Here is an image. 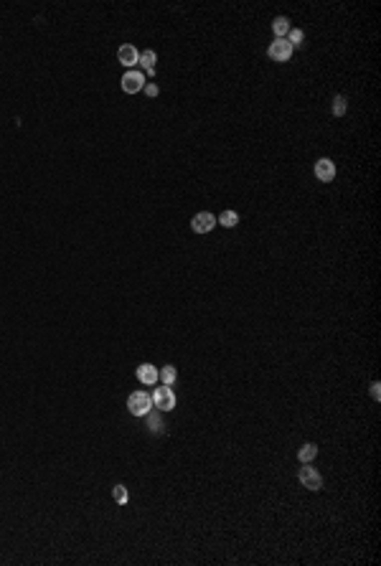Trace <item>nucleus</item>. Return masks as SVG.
<instances>
[{"instance_id": "nucleus-1", "label": "nucleus", "mask_w": 381, "mask_h": 566, "mask_svg": "<svg viewBox=\"0 0 381 566\" xmlns=\"http://www.w3.org/2000/svg\"><path fill=\"white\" fill-rule=\"evenodd\" d=\"M127 409L132 417H147L152 412V396L147 391H132L127 399Z\"/></svg>"}, {"instance_id": "nucleus-2", "label": "nucleus", "mask_w": 381, "mask_h": 566, "mask_svg": "<svg viewBox=\"0 0 381 566\" xmlns=\"http://www.w3.org/2000/svg\"><path fill=\"white\" fill-rule=\"evenodd\" d=\"M152 396V407H155L158 412H173L175 409V394H173V389L170 386H155V391L150 394Z\"/></svg>"}, {"instance_id": "nucleus-3", "label": "nucleus", "mask_w": 381, "mask_h": 566, "mask_svg": "<svg viewBox=\"0 0 381 566\" xmlns=\"http://www.w3.org/2000/svg\"><path fill=\"white\" fill-rule=\"evenodd\" d=\"M297 480L302 482V488H308V490H320V488H323V475H320L315 467H308V465L300 467Z\"/></svg>"}, {"instance_id": "nucleus-4", "label": "nucleus", "mask_w": 381, "mask_h": 566, "mask_svg": "<svg viewBox=\"0 0 381 566\" xmlns=\"http://www.w3.org/2000/svg\"><path fill=\"white\" fill-rule=\"evenodd\" d=\"M120 84H122V92H125V94H137V92L145 89V76H142V71L130 69V71L122 76Z\"/></svg>"}, {"instance_id": "nucleus-5", "label": "nucleus", "mask_w": 381, "mask_h": 566, "mask_svg": "<svg viewBox=\"0 0 381 566\" xmlns=\"http://www.w3.org/2000/svg\"><path fill=\"white\" fill-rule=\"evenodd\" d=\"M267 56H270L272 61H290L292 46L287 44V38H277V41H272L270 49H267Z\"/></svg>"}, {"instance_id": "nucleus-6", "label": "nucleus", "mask_w": 381, "mask_h": 566, "mask_svg": "<svg viewBox=\"0 0 381 566\" xmlns=\"http://www.w3.org/2000/svg\"><path fill=\"white\" fill-rule=\"evenodd\" d=\"M214 226H216V216H214V214H209V211L196 214L194 219H190V229H194L196 234H209Z\"/></svg>"}, {"instance_id": "nucleus-7", "label": "nucleus", "mask_w": 381, "mask_h": 566, "mask_svg": "<svg viewBox=\"0 0 381 566\" xmlns=\"http://www.w3.org/2000/svg\"><path fill=\"white\" fill-rule=\"evenodd\" d=\"M315 178L320 183H330L335 178V163H333L330 157H320L318 163H315Z\"/></svg>"}, {"instance_id": "nucleus-8", "label": "nucleus", "mask_w": 381, "mask_h": 566, "mask_svg": "<svg viewBox=\"0 0 381 566\" xmlns=\"http://www.w3.org/2000/svg\"><path fill=\"white\" fill-rule=\"evenodd\" d=\"M135 376H137V381L145 384V386H155V384H158V368L152 366V363H140L137 371H135Z\"/></svg>"}, {"instance_id": "nucleus-9", "label": "nucleus", "mask_w": 381, "mask_h": 566, "mask_svg": "<svg viewBox=\"0 0 381 566\" xmlns=\"http://www.w3.org/2000/svg\"><path fill=\"white\" fill-rule=\"evenodd\" d=\"M117 59H120V64L122 66H127V69H132L135 64H140V51L132 46V44H125V46H120V51H117Z\"/></svg>"}, {"instance_id": "nucleus-10", "label": "nucleus", "mask_w": 381, "mask_h": 566, "mask_svg": "<svg viewBox=\"0 0 381 566\" xmlns=\"http://www.w3.org/2000/svg\"><path fill=\"white\" fill-rule=\"evenodd\" d=\"M315 455H318V447L313 442H308V444H302V447L297 450V460L305 465V462H310V460H315Z\"/></svg>"}, {"instance_id": "nucleus-11", "label": "nucleus", "mask_w": 381, "mask_h": 566, "mask_svg": "<svg viewBox=\"0 0 381 566\" xmlns=\"http://www.w3.org/2000/svg\"><path fill=\"white\" fill-rule=\"evenodd\" d=\"M272 31H275L277 38H287V33H290V21H287L285 16L275 18V21H272Z\"/></svg>"}, {"instance_id": "nucleus-12", "label": "nucleus", "mask_w": 381, "mask_h": 566, "mask_svg": "<svg viewBox=\"0 0 381 566\" xmlns=\"http://www.w3.org/2000/svg\"><path fill=\"white\" fill-rule=\"evenodd\" d=\"M155 59H158V56H155V51H150V49H147V51H142V56H140V64L145 66L147 76L155 74Z\"/></svg>"}, {"instance_id": "nucleus-13", "label": "nucleus", "mask_w": 381, "mask_h": 566, "mask_svg": "<svg viewBox=\"0 0 381 566\" xmlns=\"http://www.w3.org/2000/svg\"><path fill=\"white\" fill-rule=\"evenodd\" d=\"M175 379H178L175 366H163V371H158V381H163L165 386H173V384H175Z\"/></svg>"}, {"instance_id": "nucleus-14", "label": "nucleus", "mask_w": 381, "mask_h": 566, "mask_svg": "<svg viewBox=\"0 0 381 566\" xmlns=\"http://www.w3.org/2000/svg\"><path fill=\"white\" fill-rule=\"evenodd\" d=\"M219 224L226 226V229H234V226L239 224V214H237V211H224V214L219 216Z\"/></svg>"}, {"instance_id": "nucleus-15", "label": "nucleus", "mask_w": 381, "mask_h": 566, "mask_svg": "<svg viewBox=\"0 0 381 566\" xmlns=\"http://www.w3.org/2000/svg\"><path fill=\"white\" fill-rule=\"evenodd\" d=\"M346 109H348L346 97H343V94H335V97H333V114H335V117H343V114H346Z\"/></svg>"}, {"instance_id": "nucleus-16", "label": "nucleus", "mask_w": 381, "mask_h": 566, "mask_svg": "<svg viewBox=\"0 0 381 566\" xmlns=\"http://www.w3.org/2000/svg\"><path fill=\"white\" fill-rule=\"evenodd\" d=\"M112 495H114V503H120V505H125V503L130 500L125 485H114V488H112Z\"/></svg>"}, {"instance_id": "nucleus-17", "label": "nucleus", "mask_w": 381, "mask_h": 566, "mask_svg": "<svg viewBox=\"0 0 381 566\" xmlns=\"http://www.w3.org/2000/svg\"><path fill=\"white\" fill-rule=\"evenodd\" d=\"M302 36H305V33H302L300 28H290V33H287V44H290L292 49L300 46V44H302Z\"/></svg>"}, {"instance_id": "nucleus-18", "label": "nucleus", "mask_w": 381, "mask_h": 566, "mask_svg": "<svg viewBox=\"0 0 381 566\" xmlns=\"http://www.w3.org/2000/svg\"><path fill=\"white\" fill-rule=\"evenodd\" d=\"M147 424H150V429H152V432H160V429H163V427H160V417H158L155 412H150V414H147Z\"/></svg>"}, {"instance_id": "nucleus-19", "label": "nucleus", "mask_w": 381, "mask_h": 566, "mask_svg": "<svg viewBox=\"0 0 381 566\" xmlns=\"http://www.w3.org/2000/svg\"><path fill=\"white\" fill-rule=\"evenodd\" d=\"M371 396H373V401H378V399H381V384H378V381H373V384H371Z\"/></svg>"}, {"instance_id": "nucleus-20", "label": "nucleus", "mask_w": 381, "mask_h": 566, "mask_svg": "<svg viewBox=\"0 0 381 566\" xmlns=\"http://www.w3.org/2000/svg\"><path fill=\"white\" fill-rule=\"evenodd\" d=\"M158 92H160L158 84H145V94H147V97H158Z\"/></svg>"}]
</instances>
